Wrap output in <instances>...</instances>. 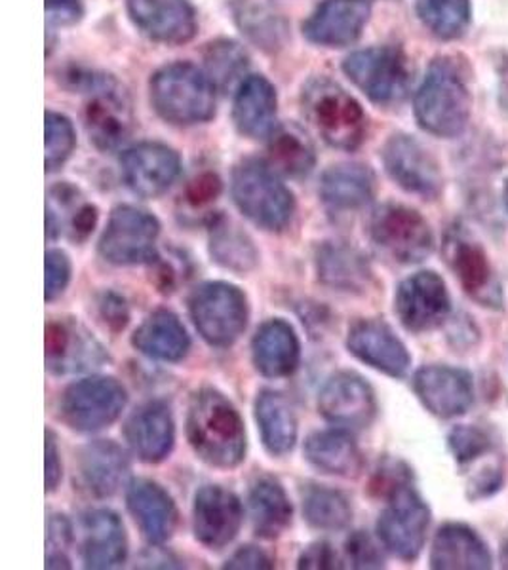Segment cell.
<instances>
[{"label": "cell", "instance_id": "39", "mask_svg": "<svg viewBox=\"0 0 508 570\" xmlns=\"http://www.w3.org/2000/svg\"><path fill=\"white\" fill-rule=\"evenodd\" d=\"M235 20L254 45L267 52H274L284 45L286 23L273 8L257 0H236Z\"/></svg>", "mask_w": 508, "mask_h": 570}, {"label": "cell", "instance_id": "59", "mask_svg": "<svg viewBox=\"0 0 508 570\" xmlns=\"http://www.w3.org/2000/svg\"><path fill=\"white\" fill-rule=\"evenodd\" d=\"M502 198H505V208L508 212V181L505 183V190H502Z\"/></svg>", "mask_w": 508, "mask_h": 570}, {"label": "cell", "instance_id": "13", "mask_svg": "<svg viewBox=\"0 0 508 570\" xmlns=\"http://www.w3.org/2000/svg\"><path fill=\"white\" fill-rule=\"evenodd\" d=\"M158 234L160 223L155 215L136 206H118L107 220L98 252L111 265H149L158 259Z\"/></svg>", "mask_w": 508, "mask_h": 570}, {"label": "cell", "instance_id": "42", "mask_svg": "<svg viewBox=\"0 0 508 570\" xmlns=\"http://www.w3.org/2000/svg\"><path fill=\"white\" fill-rule=\"evenodd\" d=\"M206 75L215 88L227 90L231 86H241L248 71V53L233 40H215L204 52Z\"/></svg>", "mask_w": 508, "mask_h": 570}, {"label": "cell", "instance_id": "14", "mask_svg": "<svg viewBox=\"0 0 508 570\" xmlns=\"http://www.w3.org/2000/svg\"><path fill=\"white\" fill-rule=\"evenodd\" d=\"M394 312L410 333H429L442 327L451 314L448 285L434 271L411 274L398 285Z\"/></svg>", "mask_w": 508, "mask_h": 570}, {"label": "cell", "instance_id": "50", "mask_svg": "<svg viewBox=\"0 0 508 570\" xmlns=\"http://www.w3.org/2000/svg\"><path fill=\"white\" fill-rule=\"evenodd\" d=\"M411 470L404 462L387 461L378 468L373 475L372 491L378 497L389 499L400 487L410 485Z\"/></svg>", "mask_w": 508, "mask_h": 570}, {"label": "cell", "instance_id": "37", "mask_svg": "<svg viewBox=\"0 0 508 570\" xmlns=\"http://www.w3.org/2000/svg\"><path fill=\"white\" fill-rule=\"evenodd\" d=\"M209 255L217 265L238 274L254 271L260 261L254 240L225 217L215 219L209 227Z\"/></svg>", "mask_w": 508, "mask_h": 570}, {"label": "cell", "instance_id": "9", "mask_svg": "<svg viewBox=\"0 0 508 570\" xmlns=\"http://www.w3.org/2000/svg\"><path fill=\"white\" fill-rule=\"evenodd\" d=\"M443 261L476 305L502 311L505 293L482 242L469 228L457 223L443 236Z\"/></svg>", "mask_w": 508, "mask_h": 570}, {"label": "cell", "instance_id": "10", "mask_svg": "<svg viewBox=\"0 0 508 570\" xmlns=\"http://www.w3.org/2000/svg\"><path fill=\"white\" fill-rule=\"evenodd\" d=\"M343 72L373 104L397 105L410 91V61L394 46H373L351 53L343 61Z\"/></svg>", "mask_w": 508, "mask_h": 570}, {"label": "cell", "instance_id": "56", "mask_svg": "<svg viewBox=\"0 0 508 570\" xmlns=\"http://www.w3.org/2000/svg\"><path fill=\"white\" fill-rule=\"evenodd\" d=\"M99 212L94 204L85 202L80 206L79 212L72 217L71 225L67 228V236L72 242H82L94 233V228L98 225Z\"/></svg>", "mask_w": 508, "mask_h": 570}, {"label": "cell", "instance_id": "52", "mask_svg": "<svg viewBox=\"0 0 508 570\" xmlns=\"http://www.w3.org/2000/svg\"><path fill=\"white\" fill-rule=\"evenodd\" d=\"M85 16L80 0H46V23L48 27L63 29L77 26Z\"/></svg>", "mask_w": 508, "mask_h": 570}, {"label": "cell", "instance_id": "15", "mask_svg": "<svg viewBox=\"0 0 508 570\" xmlns=\"http://www.w3.org/2000/svg\"><path fill=\"white\" fill-rule=\"evenodd\" d=\"M319 411L333 426L360 432L375 421L378 397L364 376L354 371H339L320 390Z\"/></svg>", "mask_w": 508, "mask_h": 570}, {"label": "cell", "instance_id": "12", "mask_svg": "<svg viewBox=\"0 0 508 570\" xmlns=\"http://www.w3.org/2000/svg\"><path fill=\"white\" fill-rule=\"evenodd\" d=\"M430 508L413 485L400 487L387 499L378 519L379 542L402 561H416L423 551L430 527Z\"/></svg>", "mask_w": 508, "mask_h": 570}, {"label": "cell", "instance_id": "34", "mask_svg": "<svg viewBox=\"0 0 508 570\" xmlns=\"http://www.w3.org/2000/svg\"><path fill=\"white\" fill-rule=\"evenodd\" d=\"M306 461L316 470L338 478H356L364 468V456L351 432L320 430L309 435L305 441Z\"/></svg>", "mask_w": 508, "mask_h": 570}, {"label": "cell", "instance_id": "41", "mask_svg": "<svg viewBox=\"0 0 508 570\" xmlns=\"http://www.w3.org/2000/svg\"><path fill=\"white\" fill-rule=\"evenodd\" d=\"M416 8L419 20L438 39H457L469 27V0H416Z\"/></svg>", "mask_w": 508, "mask_h": 570}, {"label": "cell", "instance_id": "25", "mask_svg": "<svg viewBox=\"0 0 508 570\" xmlns=\"http://www.w3.org/2000/svg\"><path fill=\"white\" fill-rule=\"evenodd\" d=\"M126 505L150 546H163L174 537L179 521L172 494L150 480H134L126 489Z\"/></svg>", "mask_w": 508, "mask_h": 570}, {"label": "cell", "instance_id": "5", "mask_svg": "<svg viewBox=\"0 0 508 570\" xmlns=\"http://www.w3.org/2000/svg\"><path fill=\"white\" fill-rule=\"evenodd\" d=\"M72 88L86 91L85 126L96 149L115 153L130 141L134 134V112L120 86L107 75L72 69L67 72Z\"/></svg>", "mask_w": 508, "mask_h": 570}, {"label": "cell", "instance_id": "38", "mask_svg": "<svg viewBox=\"0 0 508 570\" xmlns=\"http://www.w3.org/2000/svg\"><path fill=\"white\" fill-rule=\"evenodd\" d=\"M267 150L268 166L281 176L301 179L309 176L316 164L313 142L294 126H279L268 137Z\"/></svg>", "mask_w": 508, "mask_h": 570}, {"label": "cell", "instance_id": "45", "mask_svg": "<svg viewBox=\"0 0 508 570\" xmlns=\"http://www.w3.org/2000/svg\"><path fill=\"white\" fill-rule=\"evenodd\" d=\"M77 134L66 115L46 112V171H58L71 158Z\"/></svg>", "mask_w": 508, "mask_h": 570}, {"label": "cell", "instance_id": "30", "mask_svg": "<svg viewBox=\"0 0 508 570\" xmlns=\"http://www.w3.org/2000/svg\"><path fill=\"white\" fill-rule=\"evenodd\" d=\"M233 120L236 130L250 139H268L279 128V96L274 86L261 75H252L238 86Z\"/></svg>", "mask_w": 508, "mask_h": 570}, {"label": "cell", "instance_id": "7", "mask_svg": "<svg viewBox=\"0 0 508 570\" xmlns=\"http://www.w3.org/2000/svg\"><path fill=\"white\" fill-rule=\"evenodd\" d=\"M189 314L209 346L228 348L248 327V298L228 282H204L190 292Z\"/></svg>", "mask_w": 508, "mask_h": 570}, {"label": "cell", "instance_id": "55", "mask_svg": "<svg viewBox=\"0 0 508 570\" xmlns=\"http://www.w3.org/2000/svg\"><path fill=\"white\" fill-rule=\"evenodd\" d=\"M273 567L271 556L257 546H242L225 563V569L231 570H268Z\"/></svg>", "mask_w": 508, "mask_h": 570}, {"label": "cell", "instance_id": "16", "mask_svg": "<svg viewBox=\"0 0 508 570\" xmlns=\"http://www.w3.org/2000/svg\"><path fill=\"white\" fill-rule=\"evenodd\" d=\"M383 166L398 187L410 195L434 200L442 195L443 176L437 158L416 137L397 134L384 142Z\"/></svg>", "mask_w": 508, "mask_h": 570}, {"label": "cell", "instance_id": "19", "mask_svg": "<svg viewBox=\"0 0 508 570\" xmlns=\"http://www.w3.org/2000/svg\"><path fill=\"white\" fill-rule=\"evenodd\" d=\"M244 521L238 497L219 485L198 489L193 502V531L208 550H222L235 540Z\"/></svg>", "mask_w": 508, "mask_h": 570}, {"label": "cell", "instance_id": "1", "mask_svg": "<svg viewBox=\"0 0 508 570\" xmlns=\"http://www.w3.org/2000/svg\"><path fill=\"white\" fill-rule=\"evenodd\" d=\"M187 440L201 461L233 470L246 459V426L238 409L219 390L206 386L193 395L187 411Z\"/></svg>", "mask_w": 508, "mask_h": 570}, {"label": "cell", "instance_id": "48", "mask_svg": "<svg viewBox=\"0 0 508 570\" xmlns=\"http://www.w3.org/2000/svg\"><path fill=\"white\" fill-rule=\"evenodd\" d=\"M502 483H505V466L501 459L486 462L470 473L467 481V497L470 500L489 499L501 491Z\"/></svg>", "mask_w": 508, "mask_h": 570}, {"label": "cell", "instance_id": "17", "mask_svg": "<svg viewBox=\"0 0 508 570\" xmlns=\"http://www.w3.org/2000/svg\"><path fill=\"white\" fill-rule=\"evenodd\" d=\"M413 390L430 415L450 421L475 405V379L451 365H424L413 376Z\"/></svg>", "mask_w": 508, "mask_h": 570}, {"label": "cell", "instance_id": "46", "mask_svg": "<svg viewBox=\"0 0 508 570\" xmlns=\"http://www.w3.org/2000/svg\"><path fill=\"white\" fill-rule=\"evenodd\" d=\"M72 544V527L69 519L61 513H53L48 521V556H46V569H71L69 548Z\"/></svg>", "mask_w": 508, "mask_h": 570}, {"label": "cell", "instance_id": "26", "mask_svg": "<svg viewBox=\"0 0 508 570\" xmlns=\"http://www.w3.org/2000/svg\"><path fill=\"white\" fill-rule=\"evenodd\" d=\"M314 268L322 285L346 295H364L373 284V271L364 255L345 242H324L314 253Z\"/></svg>", "mask_w": 508, "mask_h": 570}, {"label": "cell", "instance_id": "53", "mask_svg": "<svg viewBox=\"0 0 508 570\" xmlns=\"http://www.w3.org/2000/svg\"><path fill=\"white\" fill-rule=\"evenodd\" d=\"M99 316L104 320L107 327L113 331L125 330L130 320V311L126 305L125 298L120 297L118 293L105 292L98 301Z\"/></svg>", "mask_w": 508, "mask_h": 570}, {"label": "cell", "instance_id": "35", "mask_svg": "<svg viewBox=\"0 0 508 570\" xmlns=\"http://www.w3.org/2000/svg\"><path fill=\"white\" fill-rule=\"evenodd\" d=\"M255 421L261 440L273 456H284L295 448L300 424L294 405L286 395L274 390H263L255 400Z\"/></svg>", "mask_w": 508, "mask_h": 570}, {"label": "cell", "instance_id": "58", "mask_svg": "<svg viewBox=\"0 0 508 570\" xmlns=\"http://www.w3.org/2000/svg\"><path fill=\"white\" fill-rule=\"evenodd\" d=\"M501 567L508 569V542H505L501 548Z\"/></svg>", "mask_w": 508, "mask_h": 570}, {"label": "cell", "instance_id": "27", "mask_svg": "<svg viewBox=\"0 0 508 570\" xmlns=\"http://www.w3.org/2000/svg\"><path fill=\"white\" fill-rule=\"evenodd\" d=\"M82 561L86 569H117L128 558L125 523L111 510H91L82 515Z\"/></svg>", "mask_w": 508, "mask_h": 570}, {"label": "cell", "instance_id": "24", "mask_svg": "<svg viewBox=\"0 0 508 570\" xmlns=\"http://www.w3.org/2000/svg\"><path fill=\"white\" fill-rule=\"evenodd\" d=\"M125 438L131 453L145 464L166 461L176 443V422L164 402L137 407L125 424Z\"/></svg>", "mask_w": 508, "mask_h": 570}, {"label": "cell", "instance_id": "47", "mask_svg": "<svg viewBox=\"0 0 508 570\" xmlns=\"http://www.w3.org/2000/svg\"><path fill=\"white\" fill-rule=\"evenodd\" d=\"M381 546L368 532H352L345 542L346 561L352 569H383L384 553Z\"/></svg>", "mask_w": 508, "mask_h": 570}, {"label": "cell", "instance_id": "44", "mask_svg": "<svg viewBox=\"0 0 508 570\" xmlns=\"http://www.w3.org/2000/svg\"><path fill=\"white\" fill-rule=\"evenodd\" d=\"M448 448L461 468L470 466L486 456H491L496 449L488 430L470 426V424L451 428L450 434H448Z\"/></svg>", "mask_w": 508, "mask_h": 570}, {"label": "cell", "instance_id": "3", "mask_svg": "<svg viewBox=\"0 0 508 570\" xmlns=\"http://www.w3.org/2000/svg\"><path fill=\"white\" fill-rule=\"evenodd\" d=\"M231 193L236 208L263 230L281 233L294 219V195L267 160H242L233 171Z\"/></svg>", "mask_w": 508, "mask_h": 570}, {"label": "cell", "instance_id": "11", "mask_svg": "<svg viewBox=\"0 0 508 570\" xmlns=\"http://www.w3.org/2000/svg\"><path fill=\"white\" fill-rule=\"evenodd\" d=\"M128 394L113 376H88L69 384L59 400V416L75 432L94 434L123 415Z\"/></svg>", "mask_w": 508, "mask_h": 570}, {"label": "cell", "instance_id": "51", "mask_svg": "<svg viewBox=\"0 0 508 570\" xmlns=\"http://www.w3.org/2000/svg\"><path fill=\"white\" fill-rule=\"evenodd\" d=\"M222 179L215 176L214 171H204L190 179L189 185L185 188V198L190 206L203 208L212 202L217 200V196L222 195Z\"/></svg>", "mask_w": 508, "mask_h": 570}, {"label": "cell", "instance_id": "33", "mask_svg": "<svg viewBox=\"0 0 508 570\" xmlns=\"http://www.w3.org/2000/svg\"><path fill=\"white\" fill-rule=\"evenodd\" d=\"M320 196L332 212L365 208L375 196V174L365 164H335L322 176Z\"/></svg>", "mask_w": 508, "mask_h": 570}, {"label": "cell", "instance_id": "40", "mask_svg": "<svg viewBox=\"0 0 508 570\" xmlns=\"http://www.w3.org/2000/svg\"><path fill=\"white\" fill-rule=\"evenodd\" d=\"M303 515L319 531H343L352 519L351 500L330 487L313 485L303 494Z\"/></svg>", "mask_w": 508, "mask_h": 570}, {"label": "cell", "instance_id": "8", "mask_svg": "<svg viewBox=\"0 0 508 570\" xmlns=\"http://www.w3.org/2000/svg\"><path fill=\"white\" fill-rule=\"evenodd\" d=\"M368 234L373 246L398 265H419L434 252V234L429 223L404 204L387 202L373 209Z\"/></svg>", "mask_w": 508, "mask_h": 570}, {"label": "cell", "instance_id": "23", "mask_svg": "<svg viewBox=\"0 0 508 570\" xmlns=\"http://www.w3.org/2000/svg\"><path fill=\"white\" fill-rule=\"evenodd\" d=\"M368 0H324L305 21L303 35L324 48H345L356 42L370 20Z\"/></svg>", "mask_w": 508, "mask_h": 570}, {"label": "cell", "instance_id": "6", "mask_svg": "<svg viewBox=\"0 0 508 570\" xmlns=\"http://www.w3.org/2000/svg\"><path fill=\"white\" fill-rule=\"evenodd\" d=\"M305 117L319 136L335 149H359L368 134V118L359 101L330 78H313L301 96Z\"/></svg>", "mask_w": 508, "mask_h": 570}, {"label": "cell", "instance_id": "28", "mask_svg": "<svg viewBox=\"0 0 508 570\" xmlns=\"http://www.w3.org/2000/svg\"><path fill=\"white\" fill-rule=\"evenodd\" d=\"M79 475L88 493L109 499L130 478V459L125 449L111 440L91 441L80 449Z\"/></svg>", "mask_w": 508, "mask_h": 570}, {"label": "cell", "instance_id": "43", "mask_svg": "<svg viewBox=\"0 0 508 570\" xmlns=\"http://www.w3.org/2000/svg\"><path fill=\"white\" fill-rule=\"evenodd\" d=\"M85 202L79 188L72 187L69 183H58L50 188L46 200V233L50 240L67 234L72 217Z\"/></svg>", "mask_w": 508, "mask_h": 570}, {"label": "cell", "instance_id": "4", "mask_svg": "<svg viewBox=\"0 0 508 570\" xmlns=\"http://www.w3.org/2000/svg\"><path fill=\"white\" fill-rule=\"evenodd\" d=\"M215 88L206 71L193 63H172L150 78V101L158 115L176 126H196L215 115Z\"/></svg>", "mask_w": 508, "mask_h": 570}, {"label": "cell", "instance_id": "29", "mask_svg": "<svg viewBox=\"0 0 508 570\" xmlns=\"http://www.w3.org/2000/svg\"><path fill=\"white\" fill-rule=\"evenodd\" d=\"M494 558L483 538L465 523H446L430 546V569L488 570Z\"/></svg>", "mask_w": 508, "mask_h": 570}, {"label": "cell", "instance_id": "18", "mask_svg": "<svg viewBox=\"0 0 508 570\" xmlns=\"http://www.w3.org/2000/svg\"><path fill=\"white\" fill-rule=\"evenodd\" d=\"M120 168L131 193L141 198H158L177 181L182 160L168 145L145 141L125 150Z\"/></svg>", "mask_w": 508, "mask_h": 570}, {"label": "cell", "instance_id": "20", "mask_svg": "<svg viewBox=\"0 0 508 570\" xmlns=\"http://www.w3.org/2000/svg\"><path fill=\"white\" fill-rule=\"evenodd\" d=\"M346 348L360 362L392 379H402L410 371V352L383 320H360L352 325Z\"/></svg>", "mask_w": 508, "mask_h": 570}, {"label": "cell", "instance_id": "21", "mask_svg": "<svg viewBox=\"0 0 508 570\" xmlns=\"http://www.w3.org/2000/svg\"><path fill=\"white\" fill-rule=\"evenodd\" d=\"M46 365L56 375L101 367L109 356L98 338L72 320H52L46 325Z\"/></svg>", "mask_w": 508, "mask_h": 570}, {"label": "cell", "instance_id": "36", "mask_svg": "<svg viewBox=\"0 0 508 570\" xmlns=\"http://www.w3.org/2000/svg\"><path fill=\"white\" fill-rule=\"evenodd\" d=\"M250 518L257 537H281L292 523L294 508L290 502L284 487L273 478H260L250 487L248 494Z\"/></svg>", "mask_w": 508, "mask_h": 570}, {"label": "cell", "instance_id": "31", "mask_svg": "<svg viewBox=\"0 0 508 570\" xmlns=\"http://www.w3.org/2000/svg\"><path fill=\"white\" fill-rule=\"evenodd\" d=\"M252 357L261 375L267 379L290 376L300 365V337L284 320H268L255 333Z\"/></svg>", "mask_w": 508, "mask_h": 570}, {"label": "cell", "instance_id": "54", "mask_svg": "<svg viewBox=\"0 0 508 570\" xmlns=\"http://www.w3.org/2000/svg\"><path fill=\"white\" fill-rule=\"evenodd\" d=\"M297 567L306 570H333L341 569L343 564L339 561L338 553L332 546L326 542H314L303 550Z\"/></svg>", "mask_w": 508, "mask_h": 570}, {"label": "cell", "instance_id": "32", "mask_svg": "<svg viewBox=\"0 0 508 570\" xmlns=\"http://www.w3.org/2000/svg\"><path fill=\"white\" fill-rule=\"evenodd\" d=\"M131 344L144 356L176 363L189 354V333L177 314L166 308L155 311L134 331Z\"/></svg>", "mask_w": 508, "mask_h": 570}, {"label": "cell", "instance_id": "22", "mask_svg": "<svg viewBox=\"0 0 508 570\" xmlns=\"http://www.w3.org/2000/svg\"><path fill=\"white\" fill-rule=\"evenodd\" d=\"M128 13L147 39L160 45H185L198 29L189 0H128Z\"/></svg>", "mask_w": 508, "mask_h": 570}, {"label": "cell", "instance_id": "49", "mask_svg": "<svg viewBox=\"0 0 508 570\" xmlns=\"http://www.w3.org/2000/svg\"><path fill=\"white\" fill-rule=\"evenodd\" d=\"M71 259L61 249H50L46 253V301L52 303L66 293L71 282Z\"/></svg>", "mask_w": 508, "mask_h": 570}, {"label": "cell", "instance_id": "2", "mask_svg": "<svg viewBox=\"0 0 508 570\" xmlns=\"http://www.w3.org/2000/svg\"><path fill=\"white\" fill-rule=\"evenodd\" d=\"M470 107L469 80L461 66L456 59H434L416 94L413 112L419 126L430 136H461L469 124Z\"/></svg>", "mask_w": 508, "mask_h": 570}, {"label": "cell", "instance_id": "57", "mask_svg": "<svg viewBox=\"0 0 508 570\" xmlns=\"http://www.w3.org/2000/svg\"><path fill=\"white\" fill-rule=\"evenodd\" d=\"M61 456H59L58 438L52 430L46 432V491L53 493L61 483Z\"/></svg>", "mask_w": 508, "mask_h": 570}]
</instances>
